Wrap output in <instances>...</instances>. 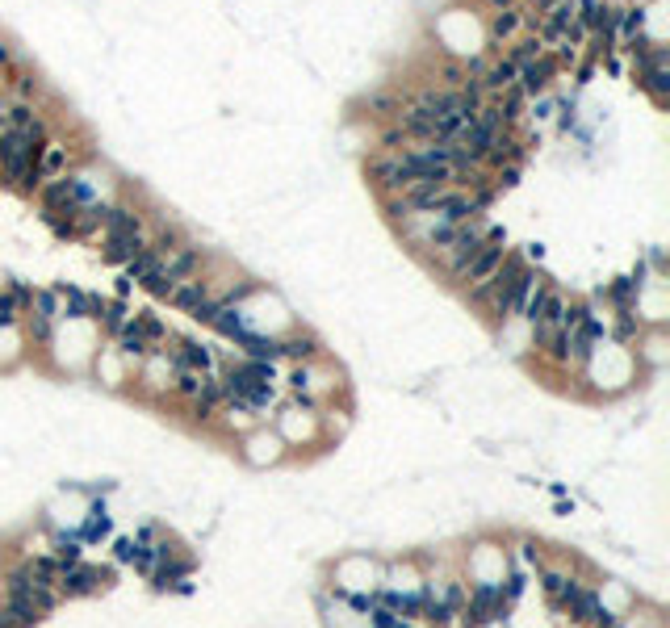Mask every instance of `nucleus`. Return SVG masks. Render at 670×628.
<instances>
[{
  "instance_id": "nucleus-17",
  "label": "nucleus",
  "mask_w": 670,
  "mask_h": 628,
  "mask_svg": "<svg viewBox=\"0 0 670 628\" xmlns=\"http://www.w3.org/2000/svg\"><path fill=\"white\" fill-rule=\"evenodd\" d=\"M206 293H210V289H206V281H201V276H193V281H180L177 289L168 293V302H172L180 314H193L197 306H201V298H206Z\"/></svg>"
},
{
  "instance_id": "nucleus-7",
  "label": "nucleus",
  "mask_w": 670,
  "mask_h": 628,
  "mask_svg": "<svg viewBox=\"0 0 670 628\" xmlns=\"http://www.w3.org/2000/svg\"><path fill=\"white\" fill-rule=\"evenodd\" d=\"M285 456V440L281 432H268V427H256L243 436V461L247 465H277Z\"/></svg>"
},
{
  "instance_id": "nucleus-21",
  "label": "nucleus",
  "mask_w": 670,
  "mask_h": 628,
  "mask_svg": "<svg viewBox=\"0 0 670 628\" xmlns=\"http://www.w3.org/2000/svg\"><path fill=\"white\" fill-rule=\"evenodd\" d=\"M637 335H641V318L637 314H616V327H612V340L625 348V344H637Z\"/></svg>"
},
{
  "instance_id": "nucleus-14",
  "label": "nucleus",
  "mask_w": 670,
  "mask_h": 628,
  "mask_svg": "<svg viewBox=\"0 0 670 628\" xmlns=\"http://www.w3.org/2000/svg\"><path fill=\"white\" fill-rule=\"evenodd\" d=\"M126 323H130V302H126V298H109V302H101V314H96L101 335H109V340H113Z\"/></svg>"
},
{
  "instance_id": "nucleus-22",
  "label": "nucleus",
  "mask_w": 670,
  "mask_h": 628,
  "mask_svg": "<svg viewBox=\"0 0 670 628\" xmlns=\"http://www.w3.org/2000/svg\"><path fill=\"white\" fill-rule=\"evenodd\" d=\"M134 557H138V540L134 537L113 540V561H118V566H134Z\"/></svg>"
},
{
  "instance_id": "nucleus-24",
  "label": "nucleus",
  "mask_w": 670,
  "mask_h": 628,
  "mask_svg": "<svg viewBox=\"0 0 670 628\" xmlns=\"http://www.w3.org/2000/svg\"><path fill=\"white\" fill-rule=\"evenodd\" d=\"M520 549H524V561H528V566H536V570L545 566V553H540V544H536V540H524Z\"/></svg>"
},
{
  "instance_id": "nucleus-18",
  "label": "nucleus",
  "mask_w": 670,
  "mask_h": 628,
  "mask_svg": "<svg viewBox=\"0 0 670 628\" xmlns=\"http://www.w3.org/2000/svg\"><path fill=\"white\" fill-rule=\"evenodd\" d=\"M160 260H164V256H160V252H155V247H143V252H138V256H134L130 264H122V276H126V281H130V285H143V281H147V276H151V272L160 269Z\"/></svg>"
},
{
  "instance_id": "nucleus-12",
  "label": "nucleus",
  "mask_w": 670,
  "mask_h": 628,
  "mask_svg": "<svg viewBox=\"0 0 670 628\" xmlns=\"http://www.w3.org/2000/svg\"><path fill=\"white\" fill-rule=\"evenodd\" d=\"M109 532H113V515H109L101 503H92L89 511H84V520H80V528H76L80 544H101Z\"/></svg>"
},
{
  "instance_id": "nucleus-23",
  "label": "nucleus",
  "mask_w": 670,
  "mask_h": 628,
  "mask_svg": "<svg viewBox=\"0 0 670 628\" xmlns=\"http://www.w3.org/2000/svg\"><path fill=\"white\" fill-rule=\"evenodd\" d=\"M13 323H21V314H17V306H13V298L0 289V327H13Z\"/></svg>"
},
{
  "instance_id": "nucleus-20",
  "label": "nucleus",
  "mask_w": 670,
  "mask_h": 628,
  "mask_svg": "<svg viewBox=\"0 0 670 628\" xmlns=\"http://www.w3.org/2000/svg\"><path fill=\"white\" fill-rule=\"evenodd\" d=\"M50 553H55L63 566H72V561H80V557H84V544H80V537H76V532H55V540H50Z\"/></svg>"
},
{
  "instance_id": "nucleus-6",
  "label": "nucleus",
  "mask_w": 670,
  "mask_h": 628,
  "mask_svg": "<svg viewBox=\"0 0 670 628\" xmlns=\"http://www.w3.org/2000/svg\"><path fill=\"white\" fill-rule=\"evenodd\" d=\"M528 34V4H515V9H503V13H491L486 21V38H491L494 50L511 46L515 38Z\"/></svg>"
},
{
  "instance_id": "nucleus-3",
  "label": "nucleus",
  "mask_w": 670,
  "mask_h": 628,
  "mask_svg": "<svg viewBox=\"0 0 670 628\" xmlns=\"http://www.w3.org/2000/svg\"><path fill=\"white\" fill-rule=\"evenodd\" d=\"M109 583H113V570L89 566V561L80 557V561L63 566V574H59V595H63V599H84V595H96L101 586H109Z\"/></svg>"
},
{
  "instance_id": "nucleus-8",
  "label": "nucleus",
  "mask_w": 670,
  "mask_h": 628,
  "mask_svg": "<svg viewBox=\"0 0 670 628\" xmlns=\"http://www.w3.org/2000/svg\"><path fill=\"white\" fill-rule=\"evenodd\" d=\"M160 269H164V276L168 281H193V276H201V269H206V252L201 247H193V243H180L177 252H168L164 260H160Z\"/></svg>"
},
{
  "instance_id": "nucleus-11",
  "label": "nucleus",
  "mask_w": 670,
  "mask_h": 628,
  "mask_svg": "<svg viewBox=\"0 0 670 628\" xmlns=\"http://www.w3.org/2000/svg\"><path fill=\"white\" fill-rule=\"evenodd\" d=\"M566 612H570V620L574 624H595L599 620V612H603V595L595 590V586H579L574 595H570V603H566Z\"/></svg>"
},
{
  "instance_id": "nucleus-16",
  "label": "nucleus",
  "mask_w": 670,
  "mask_h": 628,
  "mask_svg": "<svg viewBox=\"0 0 670 628\" xmlns=\"http://www.w3.org/2000/svg\"><path fill=\"white\" fill-rule=\"evenodd\" d=\"M402 105H406V92H394V89H381V92H369V96H364V109H373V113L386 118V122H398Z\"/></svg>"
},
{
  "instance_id": "nucleus-1",
  "label": "nucleus",
  "mask_w": 670,
  "mask_h": 628,
  "mask_svg": "<svg viewBox=\"0 0 670 628\" xmlns=\"http://www.w3.org/2000/svg\"><path fill=\"white\" fill-rule=\"evenodd\" d=\"M507 607L511 603L503 599L498 583H474V586H465V607H461L457 620L465 628H491L507 616Z\"/></svg>"
},
{
  "instance_id": "nucleus-2",
  "label": "nucleus",
  "mask_w": 670,
  "mask_h": 628,
  "mask_svg": "<svg viewBox=\"0 0 670 628\" xmlns=\"http://www.w3.org/2000/svg\"><path fill=\"white\" fill-rule=\"evenodd\" d=\"M26 318V331H30V340L34 344H43L55 335V327L63 323V302H59V293H55V285L50 289H34V298H30V310L21 314Z\"/></svg>"
},
{
  "instance_id": "nucleus-9",
  "label": "nucleus",
  "mask_w": 670,
  "mask_h": 628,
  "mask_svg": "<svg viewBox=\"0 0 670 628\" xmlns=\"http://www.w3.org/2000/svg\"><path fill=\"white\" fill-rule=\"evenodd\" d=\"M277 348H281V360H294V364H306V360L323 357V340L314 331H289V335H277Z\"/></svg>"
},
{
  "instance_id": "nucleus-19",
  "label": "nucleus",
  "mask_w": 670,
  "mask_h": 628,
  "mask_svg": "<svg viewBox=\"0 0 670 628\" xmlns=\"http://www.w3.org/2000/svg\"><path fill=\"white\" fill-rule=\"evenodd\" d=\"M96 373H105V386H109V390H118V386H126L130 364L118 357V348H109L105 357H96Z\"/></svg>"
},
{
  "instance_id": "nucleus-10",
  "label": "nucleus",
  "mask_w": 670,
  "mask_h": 628,
  "mask_svg": "<svg viewBox=\"0 0 670 628\" xmlns=\"http://www.w3.org/2000/svg\"><path fill=\"white\" fill-rule=\"evenodd\" d=\"M579 586L582 583L574 574H566V570H557V566H540V590L549 595L553 612H566V603H570V595H574Z\"/></svg>"
},
{
  "instance_id": "nucleus-13",
  "label": "nucleus",
  "mask_w": 670,
  "mask_h": 628,
  "mask_svg": "<svg viewBox=\"0 0 670 628\" xmlns=\"http://www.w3.org/2000/svg\"><path fill=\"white\" fill-rule=\"evenodd\" d=\"M130 327L143 335V340H147V348H151V352H155V348H164V344H168V335H172V331H168V323H164L155 310H134L130 314Z\"/></svg>"
},
{
  "instance_id": "nucleus-15",
  "label": "nucleus",
  "mask_w": 670,
  "mask_h": 628,
  "mask_svg": "<svg viewBox=\"0 0 670 628\" xmlns=\"http://www.w3.org/2000/svg\"><path fill=\"white\" fill-rule=\"evenodd\" d=\"M0 612H4V616H9L17 628H34L38 620H43V612L34 607V599H30V595H4Z\"/></svg>"
},
{
  "instance_id": "nucleus-4",
  "label": "nucleus",
  "mask_w": 670,
  "mask_h": 628,
  "mask_svg": "<svg viewBox=\"0 0 670 628\" xmlns=\"http://www.w3.org/2000/svg\"><path fill=\"white\" fill-rule=\"evenodd\" d=\"M557 72H562L557 55H553V50H540L536 59H528V63L520 67V76H515V89L524 92V96H545V92H549V84L557 80Z\"/></svg>"
},
{
  "instance_id": "nucleus-5",
  "label": "nucleus",
  "mask_w": 670,
  "mask_h": 628,
  "mask_svg": "<svg viewBox=\"0 0 670 628\" xmlns=\"http://www.w3.org/2000/svg\"><path fill=\"white\" fill-rule=\"evenodd\" d=\"M143 247H151V230H147V226H138V230H118V235H101V260H105V264H130Z\"/></svg>"
},
{
  "instance_id": "nucleus-25",
  "label": "nucleus",
  "mask_w": 670,
  "mask_h": 628,
  "mask_svg": "<svg viewBox=\"0 0 670 628\" xmlns=\"http://www.w3.org/2000/svg\"><path fill=\"white\" fill-rule=\"evenodd\" d=\"M9 67H13V46L0 43V72H9Z\"/></svg>"
}]
</instances>
